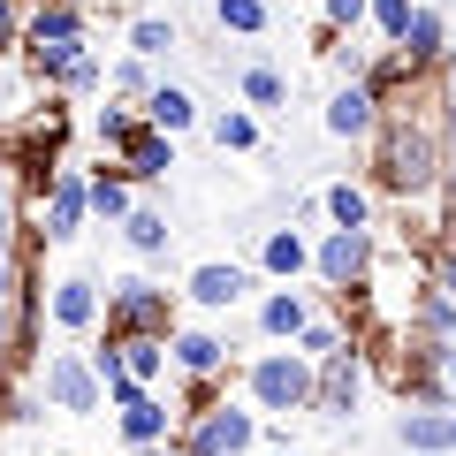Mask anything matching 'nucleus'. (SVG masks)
Listing matches in <instances>:
<instances>
[{
    "label": "nucleus",
    "instance_id": "f257e3e1",
    "mask_svg": "<svg viewBox=\"0 0 456 456\" xmlns=\"http://www.w3.org/2000/svg\"><path fill=\"white\" fill-rule=\"evenodd\" d=\"M419 99V92H411ZM380 107V130H373V191H388L395 206H426V198H441V183H449L456 152L449 137H441V122L426 107Z\"/></svg>",
    "mask_w": 456,
    "mask_h": 456
},
{
    "label": "nucleus",
    "instance_id": "f03ea898",
    "mask_svg": "<svg viewBox=\"0 0 456 456\" xmlns=\"http://www.w3.org/2000/svg\"><path fill=\"white\" fill-rule=\"evenodd\" d=\"M244 403L259 419H305L312 411V358L289 342H266L259 358H244Z\"/></svg>",
    "mask_w": 456,
    "mask_h": 456
},
{
    "label": "nucleus",
    "instance_id": "7ed1b4c3",
    "mask_svg": "<svg viewBox=\"0 0 456 456\" xmlns=\"http://www.w3.org/2000/svg\"><path fill=\"white\" fill-rule=\"evenodd\" d=\"M175 297L167 281L152 274H114L107 281V312H99V335L130 342V335H175Z\"/></svg>",
    "mask_w": 456,
    "mask_h": 456
},
{
    "label": "nucleus",
    "instance_id": "20e7f679",
    "mask_svg": "<svg viewBox=\"0 0 456 456\" xmlns=\"http://www.w3.org/2000/svg\"><path fill=\"white\" fill-rule=\"evenodd\" d=\"M373 259H380V236H373V228H320V236H312V281H320L335 305H350V297L365 289Z\"/></svg>",
    "mask_w": 456,
    "mask_h": 456
},
{
    "label": "nucleus",
    "instance_id": "39448f33",
    "mask_svg": "<svg viewBox=\"0 0 456 456\" xmlns=\"http://www.w3.org/2000/svg\"><path fill=\"white\" fill-rule=\"evenodd\" d=\"M259 426H266V419H259L251 403L221 395V403L191 411L175 434H183V449H191V456H251V449H259Z\"/></svg>",
    "mask_w": 456,
    "mask_h": 456
},
{
    "label": "nucleus",
    "instance_id": "423d86ee",
    "mask_svg": "<svg viewBox=\"0 0 456 456\" xmlns=\"http://www.w3.org/2000/svg\"><path fill=\"white\" fill-rule=\"evenodd\" d=\"M107 411H114V434H122V449H130V456L160 449V441L175 434L167 395H160V388H137V380H114V388H107Z\"/></svg>",
    "mask_w": 456,
    "mask_h": 456
},
{
    "label": "nucleus",
    "instance_id": "0eeeda50",
    "mask_svg": "<svg viewBox=\"0 0 456 456\" xmlns=\"http://www.w3.org/2000/svg\"><path fill=\"white\" fill-rule=\"evenodd\" d=\"M365 380H373V365H365V350H358V342H342L335 358H320V365H312V419L342 426L350 411L365 403Z\"/></svg>",
    "mask_w": 456,
    "mask_h": 456
},
{
    "label": "nucleus",
    "instance_id": "6e6552de",
    "mask_svg": "<svg viewBox=\"0 0 456 456\" xmlns=\"http://www.w3.org/2000/svg\"><path fill=\"white\" fill-rule=\"evenodd\" d=\"M38 395H46V411H61V419H92V411H107V388H99V373H92L84 350H53L46 373H38Z\"/></svg>",
    "mask_w": 456,
    "mask_h": 456
},
{
    "label": "nucleus",
    "instance_id": "1a4fd4ad",
    "mask_svg": "<svg viewBox=\"0 0 456 456\" xmlns=\"http://www.w3.org/2000/svg\"><path fill=\"white\" fill-rule=\"evenodd\" d=\"M31 206H38V236H46V244H69V236L92 221L84 167H69V160H61V175H53V183H46V198H31Z\"/></svg>",
    "mask_w": 456,
    "mask_h": 456
},
{
    "label": "nucleus",
    "instance_id": "9d476101",
    "mask_svg": "<svg viewBox=\"0 0 456 456\" xmlns=\"http://www.w3.org/2000/svg\"><path fill=\"white\" fill-rule=\"evenodd\" d=\"M99 312H107V289H99L92 274H61V281H46V320L61 327V335H99Z\"/></svg>",
    "mask_w": 456,
    "mask_h": 456
},
{
    "label": "nucleus",
    "instance_id": "9b49d317",
    "mask_svg": "<svg viewBox=\"0 0 456 456\" xmlns=\"http://www.w3.org/2000/svg\"><path fill=\"white\" fill-rule=\"evenodd\" d=\"M251 281H259V266H236V259H206L183 274V297H191L198 312H236L251 297Z\"/></svg>",
    "mask_w": 456,
    "mask_h": 456
},
{
    "label": "nucleus",
    "instance_id": "f8f14e48",
    "mask_svg": "<svg viewBox=\"0 0 456 456\" xmlns=\"http://www.w3.org/2000/svg\"><path fill=\"white\" fill-rule=\"evenodd\" d=\"M167 373L183 380H228V342L213 327H175L167 335Z\"/></svg>",
    "mask_w": 456,
    "mask_h": 456
},
{
    "label": "nucleus",
    "instance_id": "ddd939ff",
    "mask_svg": "<svg viewBox=\"0 0 456 456\" xmlns=\"http://www.w3.org/2000/svg\"><path fill=\"white\" fill-rule=\"evenodd\" d=\"M320 122H327V137H342V145H373V130H380V99L365 92V84H335Z\"/></svg>",
    "mask_w": 456,
    "mask_h": 456
},
{
    "label": "nucleus",
    "instance_id": "4468645a",
    "mask_svg": "<svg viewBox=\"0 0 456 456\" xmlns=\"http://www.w3.org/2000/svg\"><path fill=\"white\" fill-rule=\"evenodd\" d=\"M69 38H92L84 0H31L23 8V46H69Z\"/></svg>",
    "mask_w": 456,
    "mask_h": 456
},
{
    "label": "nucleus",
    "instance_id": "2eb2a0df",
    "mask_svg": "<svg viewBox=\"0 0 456 456\" xmlns=\"http://www.w3.org/2000/svg\"><path fill=\"white\" fill-rule=\"evenodd\" d=\"M449 46H456V38H449V16L419 0V16H411V31H403V38H395V53H403V61L419 69V77H441V61H449Z\"/></svg>",
    "mask_w": 456,
    "mask_h": 456
},
{
    "label": "nucleus",
    "instance_id": "dca6fc26",
    "mask_svg": "<svg viewBox=\"0 0 456 456\" xmlns=\"http://www.w3.org/2000/svg\"><path fill=\"white\" fill-rule=\"evenodd\" d=\"M251 266H259V281H305L312 274V236H305V228H266V244H259V259H251Z\"/></svg>",
    "mask_w": 456,
    "mask_h": 456
},
{
    "label": "nucleus",
    "instance_id": "f3484780",
    "mask_svg": "<svg viewBox=\"0 0 456 456\" xmlns=\"http://www.w3.org/2000/svg\"><path fill=\"white\" fill-rule=\"evenodd\" d=\"M84 191H92V213L107 228H122V221H130V206H137V183H130V167L114 160V152L99 167H84Z\"/></svg>",
    "mask_w": 456,
    "mask_h": 456
},
{
    "label": "nucleus",
    "instance_id": "a211bd4d",
    "mask_svg": "<svg viewBox=\"0 0 456 456\" xmlns=\"http://www.w3.org/2000/svg\"><path fill=\"white\" fill-rule=\"evenodd\" d=\"M137 122H145V130H160V137H183V130H198V99L183 92V84H152L145 99H137Z\"/></svg>",
    "mask_w": 456,
    "mask_h": 456
},
{
    "label": "nucleus",
    "instance_id": "6ab92c4d",
    "mask_svg": "<svg viewBox=\"0 0 456 456\" xmlns=\"http://www.w3.org/2000/svg\"><path fill=\"white\" fill-rule=\"evenodd\" d=\"M305 320H312V297L297 289V281H274V289L259 297V335L266 342H297V335H305Z\"/></svg>",
    "mask_w": 456,
    "mask_h": 456
},
{
    "label": "nucleus",
    "instance_id": "aec40b11",
    "mask_svg": "<svg viewBox=\"0 0 456 456\" xmlns=\"http://www.w3.org/2000/svg\"><path fill=\"white\" fill-rule=\"evenodd\" d=\"M114 160L130 167V183H167V167H175V137H160V130H145V122H137V137L114 152Z\"/></svg>",
    "mask_w": 456,
    "mask_h": 456
},
{
    "label": "nucleus",
    "instance_id": "412c9836",
    "mask_svg": "<svg viewBox=\"0 0 456 456\" xmlns=\"http://www.w3.org/2000/svg\"><path fill=\"white\" fill-rule=\"evenodd\" d=\"M122 244H130L145 266H167V244H175V228H167V213H160V206H130V221H122Z\"/></svg>",
    "mask_w": 456,
    "mask_h": 456
},
{
    "label": "nucleus",
    "instance_id": "4be33fe9",
    "mask_svg": "<svg viewBox=\"0 0 456 456\" xmlns=\"http://www.w3.org/2000/svg\"><path fill=\"white\" fill-rule=\"evenodd\" d=\"M320 213H327V228H373V183H327L320 191Z\"/></svg>",
    "mask_w": 456,
    "mask_h": 456
},
{
    "label": "nucleus",
    "instance_id": "5701e85b",
    "mask_svg": "<svg viewBox=\"0 0 456 456\" xmlns=\"http://www.w3.org/2000/svg\"><path fill=\"white\" fill-rule=\"evenodd\" d=\"M395 449H456V411H403Z\"/></svg>",
    "mask_w": 456,
    "mask_h": 456
},
{
    "label": "nucleus",
    "instance_id": "b1692460",
    "mask_svg": "<svg viewBox=\"0 0 456 456\" xmlns=\"http://www.w3.org/2000/svg\"><path fill=\"white\" fill-rule=\"evenodd\" d=\"M236 92H244V107H251V114H281V107H289V77H281L274 61H244Z\"/></svg>",
    "mask_w": 456,
    "mask_h": 456
},
{
    "label": "nucleus",
    "instance_id": "393cba45",
    "mask_svg": "<svg viewBox=\"0 0 456 456\" xmlns=\"http://www.w3.org/2000/svg\"><path fill=\"white\" fill-rule=\"evenodd\" d=\"M122 365H130L137 388H160L167 380V335H130L122 342Z\"/></svg>",
    "mask_w": 456,
    "mask_h": 456
},
{
    "label": "nucleus",
    "instance_id": "a878e982",
    "mask_svg": "<svg viewBox=\"0 0 456 456\" xmlns=\"http://www.w3.org/2000/svg\"><path fill=\"white\" fill-rule=\"evenodd\" d=\"M342 342H350V320H335V312H312V320H305V335H297L289 350H305V358L320 365V358H335Z\"/></svg>",
    "mask_w": 456,
    "mask_h": 456
},
{
    "label": "nucleus",
    "instance_id": "bb28decb",
    "mask_svg": "<svg viewBox=\"0 0 456 456\" xmlns=\"http://www.w3.org/2000/svg\"><path fill=\"white\" fill-rule=\"evenodd\" d=\"M206 130H213V145H221V152H259V114H251V107H228V114H213Z\"/></svg>",
    "mask_w": 456,
    "mask_h": 456
},
{
    "label": "nucleus",
    "instance_id": "cd10ccee",
    "mask_svg": "<svg viewBox=\"0 0 456 456\" xmlns=\"http://www.w3.org/2000/svg\"><path fill=\"white\" fill-rule=\"evenodd\" d=\"M213 23L236 38H266V23H274V8L266 0H213Z\"/></svg>",
    "mask_w": 456,
    "mask_h": 456
},
{
    "label": "nucleus",
    "instance_id": "c85d7f7f",
    "mask_svg": "<svg viewBox=\"0 0 456 456\" xmlns=\"http://www.w3.org/2000/svg\"><path fill=\"white\" fill-rule=\"evenodd\" d=\"M395 388H403V411H456L449 373H403Z\"/></svg>",
    "mask_w": 456,
    "mask_h": 456
},
{
    "label": "nucleus",
    "instance_id": "c756f323",
    "mask_svg": "<svg viewBox=\"0 0 456 456\" xmlns=\"http://www.w3.org/2000/svg\"><path fill=\"white\" fill-rule=\"evenodd\" d=\"M92 137H99V152H122V145L137 137V107H122V99L92 107Z\"/></svg>",
    "mask_w": 456,
    "mask_h": 456
},
{
    "label": "nucleus",
    "instance_id": "7c9ffc66",
    "mask_svg": "<svg viewBox=\"0 0 456 456\" xmlns=\"http://www.w3.org/2000/svg\"><path fill=\"white\" fill-rule=\"evenodd\" d=\"M175 46H183V38H175V23H167V16H137L130 23V53H137V61H167Z\"/></svg>",
    "mask_w": 456,
    "mask_h": 456
},
{
    "label": "nucleus",
    "instance_id": "2f4dec72",
    "mask_svg": "<svg viewBox=\"0 0 456 456\" xmlns=\"http://www.w3.org/2000/svg\"><path fill=\"white\" fill-rule=\"evenodd\" d=\"M38 411H46V395L31 380H0V426H38Z\"/></svg>",
    "mask_w": 456,
    "mask_h": 456
},
{
    "label": "nucleus",
    "instance_id": "473e14b6",
    "mask_svg": "<svg viewBox=\"0 0 456 456\" xmlns=\"http://www.w3.org/2000/svg\"><path fill=\"white\" fill-rule=\"evenodd\" d=\"M411 16H419V0H373V8H365V23H373L380 46H395V38L411 31Z\"/></svg>",
    "mask_w": 456,
    "mask_h": 456
},
{
    "label": "nucleus",
    "instance_id": "72a5a7b5",
    "mask_svg": "<svg viewBox=\"0 0 456 456\" xmlns=\"http://www.w3.org/2000/svg\"><path fill=\"white\" fill-rule=\"evenodd\" d=\"M152 84H160V77H152V61H137V53H122V61L107 69V92L114 99H145Z\"/></svg>",
    "mask_w": 456,
    "mask_h": 456
},
{
    "label": "nucleus",
    "instance_id": "f704fd0d",
    "mask_svg": "<svg viewBox=\"0 0 456 456\" xmlns=\"http://www.w3.org/2000/svg\"><path fill=\"white\" fill-rule=\"evenodd\" d=\"M365 8H373V0H320V31H365Z\"/></svg>",
    "mask_w": 456,
    "mask_h": 456
},
{
    "label": "nucleus",
    "instance_id": "c9c22d12",
    "mask_svg": "<svg viewBox=\"0 0 456 456\" xmlns=\"http://www.w3.org/2000/svg\"><path fill=\"white\" fill-rule=\"evenodd\" d=\"M426 281H434V289H441V297L456 305V251H449V244H441L434 259H426Z\"/></svg>",
    "mask_w": 456,
    "mask_h": 456
},
{
    "label": "nucleus",
    "instance_id": "e433bc0d",
    "mask_svg": "<svg viewBox=\"0 0 456 456\" xmlns=\"http://www.w3.org/2000/svg\"><path fill=\"white\" fill-rule=\"evenodd\" d=\"M23 46V0H0V61Z\"/></svg>",
    "mask_w": 456,
    "mask_h": 456
},
{
    "label": "nucleus",
    "instance_id": "4c0bfd02",
    "mask_svg": "<svg viewBox=\"0 0 456 456\" xmlns=\"http://www.w3.org/2000/svg\"><path fill=\"white\" fill-rule=\"evenodd\" d=\"M0 259H16V206H0Z\"/></svg>",
    "mask_w": 456,
    "mask_h": 456
},
{
    "label": "nucleus",
    "instance_id": "58836bf2",
    "mask_svg": "<svg viewBox=\"0 0 456 456\" xmlns=\"http://www.w3.org/2000/svg\"><path fill=\"white\" fill-rule=\"evenodd\" d=\"M16 281H23V274H16V259H0V312L16 305Z\"/></svg>",
    "mask_w": 456,
    "mask_h": 456
},
{
    "label": "nucleus",
    "instance_id": "ea45409f",
    "mask_svg": "<svg viewBox=\"0 0 456 456\" xmlns=\"http://www.w3.org/2000/svg\"><path fill=\"white\" fill-rule=\"evenodd\" d=\"M441 99H456V46H449V61H441Z\"/></svg>",
    "mask_w": 456,
    "mask_h": 456
},
{
    "label": "nucleus",
    "instance_id": "a19ab883",
    "mask_svg": "<svg viewBox=\"0 0 456 456\" xmlns=\"http://www.w3.org/2000/svg\"><path fill=\"white\" fill-rule=\"evenodd\" d=\"M145 456H191V449H183V434H167L160 449H145Z\"/></svg>",
    "mask_w": 456,
    "mask_h": 456
},
{
    "label": "nucleus",
    "instance_id": "79ce46f5",
    "mask_svg": "<svg viewBox=\"0 0 456 456\" xmlns=\"http://www.w3.org/2000/svg\"><path fill=\"white\" fill-rule=\"evenodd\" d=\"M441 244H449V251H456V206H449V213H441Z\"/></svg>",
    "mask_w": 456,
    "mask_h": 456
},
{
    "label": "nucleus",
    "instance_id": "37998d69",
    "mask_svg": "<svg viewBox=\"0 0 456 456\" xmlns=\"http://www.w3.org/2000/svg\"><path fill=\"white\" fill-rule=\"evenodd\" d=\"M251 456H312V449H297V441H281V449H251Z\"/></svg>",
    "mask_w": 456,
    "mask_h": 456
},
{
    "label": "nucleus",
    "instance_id": "c03bdc74",
    "mask_svg": "<svg viewBox=\"0 0 456 456\" xmlns=\"http://www.w3.org/2000/svg\"><path fill=\"white\" fill-rule=\"evenodd\" d=\"M403 456H456V449H403Z\"/></svg>",
    "mask_w": 456,
    "mask_h": 456
},
{
    "label": "nucleus",
    "instance_id": "a18cd8bd",
    "mask_svg": "<svg viewBox=\"0 0 456 456\" xmlns=\"http://www.w3.org/2000/svg\"><path fill=\"white\" fill-rule=\"evenodd\" d=\"M0 206H8V160H0Z\"/></svg>",
    "mask_w": 456,
    "mask_h": 456
},
{
    "label": "nucleus",
    "instance_id": "49530a36",
    "mask_svg": "<svg viewBox=\"0 0 456 456\" xmlns=\"http://www.w3.org/2000/svg\"><path fill=\"white\" fill-rule=\"evenodd\" d=\"M449 388H456V358H449Z\"/></svg>",
    "mask_w": 456,
    "mask_h": 456
},
{
    "label": "nucleus",
    "instance_id": "de8ad7c7",
    "mask_svg": "<svg viewBox=\"0 0 456 456\" xmlns=\"http://www.w3.org/2000/svg\"><path fill=\"white\" fill-rule=\"evenodd\" d=\"M0 335H8V312H0Z\"/></svg>",
    "mask_w": 456,
    "mask_h": 456
},
{
    "label": "nucleus",
    "instance_id": "09e8293b",
    "mask_svg": "<svg viewBox=\"0 0 456 456\" xmlns=\"http://www.w3.org/2000/svg\"><path fill=\"white\" fill-rule=\"evenodd\" d=\"M0 380H8V358H0Z\"/></svg>",
    "mask_w": 456,
    "mask_h": 456
},
{
    "label": "nucleus",
    "instance_id": "8fccbe9b",
    "mask_svg": "<svg viewBox=\"0 0 456 456\" xmlns=\"http://www.w3.org/2000/svg\"><path fill=\"white\" fill-rule=\"evenodd\" d=\"M122 456H130V449H122Z\"/></svg>",
    "mask_w": 456,
    "mask_h": 456
}]
</instances>
